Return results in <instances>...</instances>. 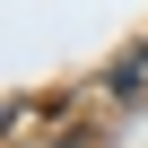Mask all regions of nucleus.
Listing matches in <instances>:
<instances>
[{"label":"nucleus","mask_w":148,"mask_h":148,"mask_svg":"<svg viewBox=\"0 0 148 148\" xmlns=\"http://www.w3.org/2000/svg\"><path fill=\"white\" fill-rule=\"evenodd\" d=\"M139 87H148V44H131V52H113V61H105V96H122V105H131Z\"/></svg>","instance_id":"1"}]
</instances>
